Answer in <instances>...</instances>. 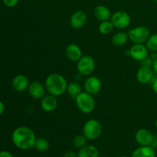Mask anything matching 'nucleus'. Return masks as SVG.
<instances>
[{
	"instance_id": "nucleus-1",
	"label": "nucleus",
	"mask_w": 157,
	"mask_h": 157,
	"mask_svg": "<svg viewBox=\"0 0 157 157\" xmlns=\"http://www.w3.org/2000/svg\"><path fill=\"white\" fill-rule=\"evenodd\" d=\"M36 139L33 130L25 126L17 127L12 133V143L17 148L21 150H29L34 148Z\"/></svg>"
},
{
	"instance_id": "nucleus-2",
	"label": "nucleus",
	"mask_w": 157,
	"mask_h": 157,
	"mask_svg": "<svg viewBox=\"0 0 157 157\" xmlns=\"http://www.w3.org/2000/svg\"><path fill=\"white\" fill-rule=\"evenodd\" d=\"M44 86L49 94L59 97L66 92L67 82L66 78L63 75L58 73H54L51 74L46 78Z\"/></svg>"
},
{
	"instance_id": "nucleus-3",
	"label": "nucleus",
	"mask_w": 157,
	"mask_h": 157,
	"mask_svg": "<svg viewBox=\"0 0 157 157\" xmlns=\"http://www.w3.org/2000/svg\"><path fill=\"white\" fill-rule=\"evenodd\" d=\"M75 104L81 112L84 113H90L95 108V100L93 95L85 90L82 91L75 98Z\"/></svg>"
},
{
	"instance_id": "nucleus-4",
	"label": "nucleus",
	"mask_w": 157,
	"mask_h": 157,
	"mask_svg": "<svg viewBox=\"0 0 157 157\" xmlns=\"http://www.w3.org/2000/svg\"><path fill=\"white\" fill-rule=\"evenodd\" d=\"M82 133L87 140H94L101 135L102 125L97 119H89L83 126Z\"/></svg>"
},
{
	"instance_id": "nucleus-5",
	"label": "nucleus",
	"mask_w": 157,
	"mask_h": 157,
	"mask_svg": "<svg viewBox=\"0 0 157 157\" xmlns=\"http://www.w3.org/2000/svg\"><path fill=\"white\" fill-rule=\"evenodd\" d=\"M129 39L133 44H144L150 36V31L147 26L139 25L130 29Z\"/></svg>"
},
{
	"instance_id": "nucleus-6",
	"label": "nucleus",
	"mask_w": 157,
	"mask_h": 157,
	"mask_svg": "<svg viewBox=\"0 0 157 157\" xmlns=\"http://www.w3.org/2000/svg\"><path fill=\"white\" fill-rule=\"evenodd\" d=\"M77 63L78 73L83 76H90L94 71L95 61L90 55H84Z\"/></svg>"
},
{
	"instance_id": "nucleus-7",
	"label": "nucleus",
	"mask_w": 157,
	"mask_h": 157,
	"mask_svg": "<svg viewBox=\"0 0 157 157\" xmlns=\"http://www.w3.org/2000/svg\"><path fill=\"white\" fill-rule=\"evenodd\" d=\"M110 21L113 23L114 28L118 29H127L130 24L131 18L130 15L125 11L119 10L115 12L111 15Z\"/></svg>"
},
{
	"instance_id": "nucleus-8",
	"label": "nucleus",
	"mask_w": 157,
	"mask_h": 157,
	"mask_svg": "<svg viewBox=\"0 0 157 157\" xmlns=\"http://www.w3.org/2000/svg\"><path fill=\"white\" fill-rule=\"evenodd\" d=\"M102 87V82L97 76L90 75L86 78L84 84V90L91 95H96L101 91Z\"/></svg>"
},
{
	"instance_id": "nucleus-9",
	"label": "nucleus",
	"mask_w": 157,
	"mask_h": 157,
	"mask_svg": "<svg viewBox=\"0 0 157 157\" xmlns=\"http://www.w3.org/2000/svg\"><path fill=\"white\" fill-rule=\"evenodd\" d=\"M148 48L144 44H133L129 50L130 57L135 61L141 62L149 56Z\"/></svg>"
},
{
	"instance_id": "nucleus-10",
	"label": "nucleus",
	"mask_w": 157,
	"mask_h": 157,
	"mask_svg": "<svg viewBox=\"0 0 157 157\" xmlns=\"http://www.w3.org/2000/svg\"><path fill=\"white\" fill-rule=\"evenodd\" d=\"M155 73L153 69L150 66L141 65L136 73V79L138 82L142 84H147L151 83L155 78Z\"/></svg>"
},
{
	"instance_id": "nucleus-11",
	"label": "nucleus",
	"mask_w": 157,
	"mask_h": 157,
	"mask_svg": "<svg viewBox=\"0 0 157 157\" xmlns=\"http://www.w3.org/2000/svg\"><path fill=\"white\" fill-rule=\"evenodd\" d=\"M154 135L145 128L139 129L135 133V140L140 146H151Z\"/></svg>"
},
{
	"instance_id": "nucleus-12",
	"label": "nucleus",
	"mask_w": 157,
	"mask_h": 157,
	"mask_svg": "<svg viewBox=\"0 0 157 157\" xmlns=\"http://www.w3.org/2000/svg\"><path fill=\"white\" fill-rule=\"evenodd\" d=\"M87 15L83 10H78L74 12L70 18V25L73 29H81L87 23Z\"/></svg>"
},
{
	"instance_id": "nucleus-13",
	"label": "nucleus",
	"mask_w": 157,
	"mask_h": 157,
	"mask_svg": "<svg viewBox=\"0 0 157 157\" xmlns=\"http://www.w3.org/2000/svg\"><path fill=\"white\" fill-rule=\"evenodd\" d=\"M45 86L43 85L39 81H32L29 84L28 91L32 98L40 100L44 96L45 94Z\"/></svg>"
},
{
	"instance_id": "nucleus-14",
	"label": "nucleus",
	"mask_w": 157,
	"mask_h": 157,
	"mask_svg": "<svg viewBox=\"0 0 157 157\" xmlns=\"http://www.w3.org/2000/svg\"><path fill=\"white\" fill-rule=\"evenodd\" d=\"M58 107L57 97L52 94L44 95L41 99V107L44 111L50 113L53 112Z\"/></svg>"
},
{
	"instance_id": "nucleus-15",
	"label": "nucleus",
	"mask_w": 157,
	"mask_h": 157,
	"mask_svg": "<svg viewBox=\"0 0 157 157\" xmlns=\"http://www.w3.org/2000/svg\"><path fill=\"white\" fill-rule=\"evenodd\" d=\"M65 55L67 59L73 62H78L80 58L83 56L81 47L74 43L69 44L67 46L65 50Z\"/></svg>"
},
{
	"instance_id": "nucleus-16",
	"label": "nucleus",
	"mask_w": 157,
	"mask_h": 157,
	"mask_svg": "<svg viewBox=\"0 0 157 157\" xmlns=\"http://www.w3.org/2000/svg\"><path fill=\"white\" fill-rule=\"evenodd\" d=\"M29 84V80L27 76L24 75H18L13 78L12 82V87L18 92H23L28 90Z\"/></svg>"
},
{
	"instance_id": "nucleus-17",
	"label": "nucleus",
	"mask_w": 157,
	"mask_h": 157,
	"mask_svg": "<svg viewBox=\"0 0 157 157\" xmlns=\"http://www.w3.org/2000/svg\"><path fill=\"white\" fill-rule=\"evenodd\" d=\"M94 15L97 20L100 21H104L110 20L112 15L110 9L107 6H104V5H99L94 8Z\"/></svg>"
},
{
	"instance_id": "nucleus-18",
	"label": "nucleus",
	"mask_w": 157,
	"mask_h": 157,
	"mask_svg": "<svg viewBox=\"0 0 157 157\" xmlns=\"http://www.w3.org/2000/svg\"><path fill=\"white\" fill-rule=\"evenodd\" d=\"M131 157H156V152L151 146H140L133 150Z\"/></svg>"
},
{
	"instance_id": "nucleus-19",
	"label": "nucleus",
	"mask_w": 157,
	"mask_h": 157,
	"mask_svg": "<svg viewBox=\"0 0 157 157\" xmlns=\"http://www.w3.org/2000/svg\"><path fill=\"white\" fill-rule=\"evenodd\" d=\"M78 157H99V150L95 146L86 145L80 149Z\"/></svg>"
},
{
	"instance_id": "nucleus-20",
	"label": "nucleus",
	"mask_w": 157,
	"mask_h": 157,
	"mask_svg": "<svg viewBox=\"0 0 157 157\" xmlns=\"http://www.w3.org/2000/svg\"><path fill=\"white\" fill-rule=\"evenodd\" d=\"M129 39L128 32H118L115 33L112 37V43L114 46L117 47H121V46H124V44H127Z\"/></svg>"
},
{
	"instance_id": "nucleus-21",
	"label": "nucleus",
	"mask_w": 157,
	"mask_h": 157,
	"mask_svg": "<svg viewBox=\"0 0 157 157\" xmlns=\"http://www.w3.org/2000/svg\"><path fill=\"white\" fill-rule=\"evenodd\" d=\"M66 92H67V94L69 95L71 98L75 99L77 96L82 92V87L80 85L79 83L73 81V82L67 84Z\"/></svg>"
},
{
	"instance_id": "nucleus-22",
	"label": "nucleus",
	"mask_w": 157,
	"mask_h": 157,
	"mask_svg": "<svg viewBox=\"0 0 157 157\" xmlns=\"http://www.w3.org/2000/svg\"><path fill=\"white\" fill-rule=\"evenodd\" d=\"M114 26H113V23L111 22L110 20H107V21H101V23L98 25V30L99 32L102 35H107L113 32Z\"/></svg>"
},
{
	"instance_id": "nucleus-23",
	"label": "nucleus",
	"mask_w": 157,
	"mask_h": 157,
	"mask_svg": "<svg viewBox=\"0 0 157 157\" xmlns=\"http://www.w3.org/2000/svg\"><path fill=\"white\" fill-rule=\"evenodd\" d=\"M50 144L44 138H37L34 148L38 152H45L48 150Z\"/></svg>"
},
{
	"instance_id": "nucleus-24",
	"label": "nucleus",
	"mask_w": 157,
	"mask_h": 157,
	"mask_svg": "<svg viewBox=\"0 0 157 157\" xmlns=\"http://www.w3.org/2000/svg\"><path fill=\"white\" fill-rule=\"evenodd\" d=\"M146 46L150 52H157V33L150 35L146 41Z\"/></svg>"
},
{
	"instance_id": "nucleus-25",
	"label": "nucleus",
	"mask_w": 157,
	"mask_h": 157,
	"mask_svg": "<svg viewBox=\"0 0 157 157\" xmlns=\"http://www.w3.org/2000/svg\"><path fill=\"white\" fill-rule=\"evenodd\" d=\"M87 138L84 136L83 134L81 135H77L74 137L73 141H72V144H73L74 147L77 149H81L82 147H84V146H86L87 144Z\"/></svg>"
},
{
	"instance_id": "nucleus-26",
	"label": "nucleus",
	"mask_w": 157,
	"mask_h": 157,
	"mask_svg": "<svg viewBox=\"0 0 157 157\" xmlns=\"http://www.w3.org/2000/svg\"><path fill=\"white\" fill-rule=\"evenodd\" d=\"M2 2L6 7L12 8L18 4V0H2Z\"/></svg>"
},
{
	"instance_id": "nucleus-27",
	"label": "nucleus",
	"mask_w": 157,
	"mask_h": 157,
	"mask_svg": "<svg viewBox=\"0 0 157 157\" xmlns=\"http://www.w3.org/2000/svg\"><path fill=\"white\" fill-rule=\"evenodd\" d=\"M153 60L150 58V56H148L147 58H145L144 61H141L140 64H141V65L150 66V67H152V66H153Z\"/></svg>"
},
{
	"instance_id": "nucleus-28",
	"label": "nucleus",
	"mask_w": 157,
	"mask_h": 157,
	"mask_svg": "<svg viewBox=\"0 0 157 157\" xmlns=\"http://www.w3.org/2000/svg\"><path fill=\"white\" fill-rule=\"evenodd\" d=\"M151 87H152V89H153V92L157 94V76L155 77V78H153V81H152Z\"/></svg>"
},
{
	"instance_id": "nucleus-29",
	"label": "nucleus",
	"mask_w": 157,
	"mask_h": 157,
	"mask_svg": "<svg viewBox=\"0 0 157 157\" xmlns=\"http://www.w3.org/2000/svg\"><path fill=\"white\" fill-rule=\"evenodd\" d=\"M64 157H78V153H75V151H67L64 153Z\"/></svg>"
},
{
	"instance_id": "nucleus-30",
	"label": "nucleus",
	"mask_w": 157,
	"mask_h": 157,
	"mask_svg": "<svg viewBox=\"0 0 157 157\" xmlns=\"http://www.w3.org/2000/svg\"><path fill=\"white\" fill-rule=\"evenodd\" d=\"M0 157H13V156L10 152L2 150V151H0Z\"/></svg>"
},
{
	"instance_id": "nucleus-31",
	"label": "nucleus",
	"mask_w": 157,
	"mask_h": 157,
	"mask_svg": "<svg viewBox=\"0 0 157 157\" xmlns=\"http://www.w3.org/2000/svg\"><path fill=\"white\" fill-rule=\"evenodd\" d=\"M152 67H153V71H154L155 75L157 76V59L155 60V61H153V66H152Z\"/></svg>"
},
{
	"instance_id": "nucleus-32",
	"label": "nucleus",
	"mask_w": 157,
	"mask_h": 157,
	"mask_svg": "<svg viewBox=\"0 0 157 157\" xmlns=\"http://www.w3.org/2000/svg\"><path fill=\"white\" fill-rule=\"evenodd\" d=\"M149 56L150 57V58H151L153 61H155V60L157 59V52H151V54H150V55H149Z\"/></svg>"
},
{
	"instance_id": "nucleus-33",
	"label": "nucleus",
	"mask_w": 157,
	"mask_h": 157,
	"mask_svg": "<svg viewBox=\"0 0 157 157\" xmlns=\"http://www.w3.org/2000/svg\"><path fill=\"white\" fill-rule=\"evenodd\" d=\"M151 147L154 149L157 147V136H154V137H153V140L151 144Z\"/></svg>"
},
{
	"instance_id": "nucleus-34",
	"label": "nucleus",
	"mask_w": 157,
	"mask_h": 157,
	"mask_svg": "<svg viewBox=\"0 0 157 157\" xmlns=\"http://www.w3.org/2000/svg\"><path fill=\"white\" fill-rule=\"evenodd\" d=\"M5 110V105L2 101H0V116L3 113Z\"/></svg>"
},
{
	"instance_id": "nucleus-35",
	"label": "nucleus",
	"mask_w": 157,
	"mask_h": 157,
	"mask_svg": "<svg viewBox=\"0 0 157 157\" xmlns=\"http://www.w3.org/2000/svg\"><path fill=\"white\" fill-rule=\"evenodd\" d=\"M154 126H155V127H156V128L157 129V119L156 120V121H155V122H154Z\"/></svg>"
},
{
	"instance_id": "nucleus-36",
	"label": "nucleus",
	"mask_w": 157,
	"mask_h": 157,
	"mask_svg": "<svg viewBox=\"0 0 157 157\" xmlns=\"http://www.w3.org/2000/svg\"><path fill=\"white\" fill-rule=\"evenodd\" d=\"M153 2H155V3H157V0H153Z\"/></svg>"
},
{
	"instance_id": "nucleus-37",
	"label": "nucleus",
	"mask_w": 157,
	"mask_h": 157,
	"mask_svg": "<svg viewBox=\"0 0 157 157\" xmlns=\"http://www.w3.org/2000/svg\"><path fill=\"white\" fill-rule=\"evenodd\" d=\"M120 157H128V156H120Z\"/></svg>"
},
{
	"instance_id": "nucleus-38",
	"label": "nucleus",
	"mask_w": 157,
	"mask_h": 157,
	"mask_svg": "<svg viewBox=\"0 0 157 157\" xmlns=\"http://www.w3.org/2000/svg\"><path fill=\"white\" fill-rule=\"evenodd\" d=\"M156 104H157V98H156Z\"/></svg>"
},
{
	"instance_id": "nucleus-39",
	"label": "nucleus",
	"mask_w": 157,
	"mask_h": 157,
	"mask_svg": "<svg viewBox=\"0 0 157 157\" xmlns=\"http://www.w3.org/2000/svg\"><path fill=\"white\" fill-rule=\"evenodd\" d=\"M101 157H107V156H101Z\"/></svg>"
}]
</instances>
